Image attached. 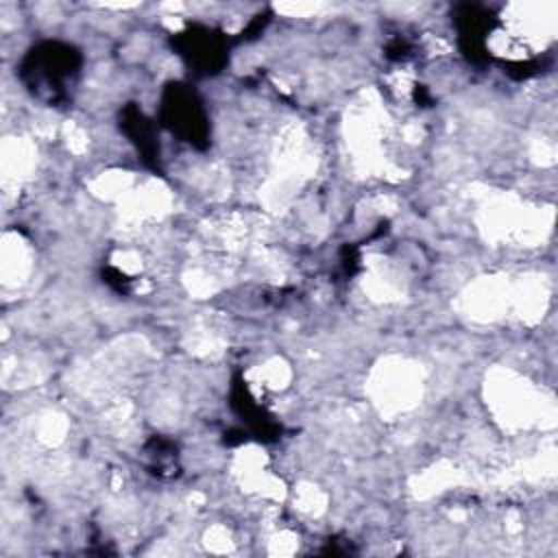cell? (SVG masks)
Listing matches in <instances>:
<instances>
[{
    "label": "cell",
    "instance_id": "3",
    "mask_svg": "<svg viewBox=\"0 0 558 558\" xmlns=\"http://www.w3.org/2000/svg\"><path fill=\"white\" fill-rule=\"evenodd\" d=\"M166 109L172 120L168 124L172 126L174 133H179L181 137H185L187 142H194V144L205 137V118H203L201 107L192 94L174 89L172 100L166 105Z\"/></svg>",
    "mask_w": 558,
    "mask_h": 558
},
{
    "label": "cell",
    "instance_id": "2",
    "mask_svg": "<svg viewBox=\"0 0 558 558\" xmlns=\"http://www.w3.org/2000/svg\"><path fill=\"white\" fill-rule=\"evenodd\" d=\"M177 46L181 48V54L190 59V63L207 72L220 65L227 52L225 39L207 26H190L177 37Z\"/></svg>",
    "mask_w": 558,
    "mask_h": 558
},
{
    "label": "cell",
    "instance_id": "1",
    "mask_svg": "<svg viewBox=\"0 0 558 558\" xmlns=\"http://www.w3.org/2000/svg\"><path fill=\"white\" fill-rule=\"evenodd\" d=\"M78 68L81 57L74 48L59 41H46L26 54L22 76L35 96L57 102L68 96V89L76 81Z\"/></svg>",
    "mask_w": 558,
    "mask_h": 558
}]
</instances>
